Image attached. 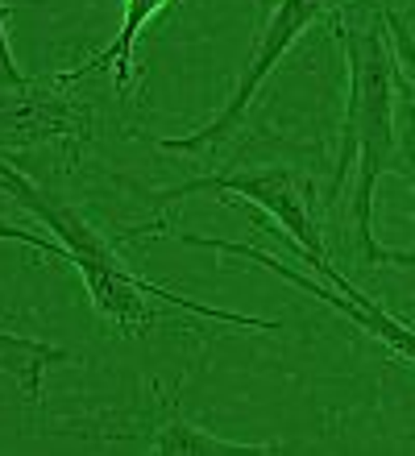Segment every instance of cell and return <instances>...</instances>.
<instances>
[{"instance_id": "obj_6", "label": "cell", "mask_w": 415, "mask_h": 456, "mask_svg": "<svg viewBox=\"0 0 415 456\" xmlns=\"http://www.w3.org/2000/svg\"><path fill=\"white\" fill-rule=\"evenodd\" d=\"M92 129L87 104L75 100V84L62 75L25 87H0V154L9 150H37V145H79Z\"/></svg>"}, {"instance_id": "obj_8", "label": "cell", "mask_w": 415, "mask_h": 456, "mask_svg": "<svg viewBox=\"0 0 415 456\" xmlns=\"http://www.w3.org/2000/svg\"><path fill=\"white\" fill-rule=\"evenodd\" d=\"M166 4H170V0H125L117 37H112L95 59H87L83 67H75V71H67L62 79H67V84H83L87 75H112L117 92H125L133 79V50H137V37H142V29L154 21Z\"/></svg>"}, {"instance_id": "obj_4", "label": "cell", "mask_w": 415, "mask_h": 456, "mask_svg": "<svg viewBox=\"0 0 415 456\" xmlns=\"http://www.w3.org/2000/svg\"><path fill=\"white\" fill-rule=\"evenodd\" d=\"M154 228H162L166 237H175L178 245H191V249H212V253H228V257H245V262H258L266 265L270 274H278L283 282H291V287L308 290L311 299H320L324 307H332L336 315H344L349 324H357L366 337H374L378 345H386L399 361H407L415 370V328L403 324V320H394L382 303H374L366 295V290H357L353 282L344 274H336L332 270V262L324 257V262H308L316 274L324 278V282H316L311 274H303V270H295V265L286 262V257H278V253H266V249H253V245H241V240H216V237H200V232H178V228H166V224H142V228H125L120 237H137V232H154Z\"/></svg>"}, {"instance_id": "obj_1", "label": "cell", "mask_w": 415, "mask_h": 456, "mask_svg": "<svg viewBox=\"0 0 415 456\" xmlns=\"http://www.w3.org/2000/svg\"><path fill=\"white\" fill-rule=\"evenodd\" d=\"M336 42L344 46L349 67V100L341 120V150L328 183V200H341L344 183H353L349 195V220L353 240L369 265H399V249H386L374 237V191L386 175L411 183V158L403 150V133L394 125V59L386 17L369 12L361 21H336Z\"/></svg>"}, {"instance_id": "obj_7", "label": "cell", "mask_w": 415, "mask_h": 456, "mask_svg": "<svg viewBox=\"0 0 415 456\" xmlns=\"http://www.w3.org/2000/svg\"><path fill=\"white\" fill-rule=\"evenodd\" d=\"M145 448L162 456H274L283 452V444H249V440H225L216 432H203L200 423H191L178 411V390L175 403H166V415L150 428Z\"/></svg>"}, {"instance_id": "obj_2", "label": "cell", "mask_w": 415, "mask_h": 456, "mask_svg": "<svg viewBox=\"0 0 415 456\" xmlns=\"http://www.w3.org/2000/svg\"><path fill=\"white\" fill-rule=\"evenodd\" d=\"M0 191L17 200L25 212H34L46 232H54L71 265L79 270L83 287H87V299L108 324H117L120 332H142L158 320L154 303H166V307H178V312H191L208 320V324H233V328H253V332H274V320H261V315H241V312H225V307H208V303H195V299H183L175 290L158 287L150 278L133 274L129 265L120 262L117 245L92 228L87 220L75 212L71 204H62L59 195H50L46 187H37L29 175L12 167L9 158L0 154Z\"/></svg>"}, {"instance_id": "obj_3", "label": "cell", "mask_w": 415, "mask_h": 456, "mask_svg": "<svg viewBox=\"0 0 415 456\" xmlns=\"http://www.w3.org/2000/svg\"><path fill=\"white\" fill-rule=\"evenodd\" d=\"M341 4L344 0H278L274 12L266 17V25H261L253 50H249L245 67H241V75H237V87H233V96L225 100V109L216 112L208 125L187 133V137H162L158 150H162V154H183V158H216L225 145H233L249 117V109H253V100H258L261 84H266L274 75V67L286 59V50L295 46L316 21L341 12Z\"/></svg>"}, {"instance_id": "obj_5", "label": "cell", "mask_w": 415, "mask_h": 456, "mask_svg": "<svg viewBox=\"0 0 415 456\" xmlns=\"http://www.w3.org/2000/svg\"><path fill=\"white\" fill-rule=\"evenodd\" d=\"M187 195H220L225 204L258 208V212H266L270 220L283 224V232L295 240L303 262H324L328 257L320 237V220H316L311 179H303L295 167H245V170H225V175H200V179H187L178 187L154 191L150 204L170 208L178 200H187Z\"/></svg>"}, {"instance_id": "obj_9", "label": "cell", "mask_w": 415, "mask_h": 456, "mask_svg": "<svg viewBox=\"0 0 415 456\" xmlns=\"http://www.w3.org/2000/svg\"><path fill=\"white\" fill-rule=\"evenodd\" d=\"M67 361H71L67 348L50 345V340L21 337V332H4V328H0V373L21 386V395H25L29 407H37L42 395H46V370L67 365Z\"/></svg>"}, {"instance_id": "obj_11", "label": "cell", "mask_w": 415, "mask_h": 456, "mask_svg": "<svg viewBox=\"0 0 415 456\" xmlns=\"http://www.w3.org/2000/svg\"><path fill=\"white\" fill-rule=\"evenodd\" d=\"M0 240H9V245H29V249H42L46 257H62V262H71V257H67V249H62L54 237H46V232H34V228L12 224V220H4V216H0Z\"/></svg>"}, {"instance_id": "obj_13", "label": "cell", "mask_w": 415, "mask_h": 456, "mask_svg": "<svg viewBox=\"0 0 415 456\" xmlns=\"http://www.w3.org/2000/svg\"><path fill=\"white\" fill-rule=\"evenodd\" d=\"M399 265H415V249H399Z\"/></svg>"}, {"instance_id": "obj_10", "label": "cell", "mask_w": 415, "mask_h": 456, "mask_svg": "<svg viewBox=\"0 0 415 456\" xmlns=\"http://www.w3.org/2000/svg\"><path fill=\"white\" fill-rule=\"evenodd\" d=\"M386 17V37H391V59H394V87L407 100V137L403 150L411 158V187H415V34L407 29V17L394 9H382Z\"/></svg>"}, {"instance_id": "obj_12", "label": "cell", "mask_w": 415, "mask_h": 456, "mask_svg": "<svg viewBox=\"0 0 415 456\" xmlns=\"http://www.w3.org/2000/svg\"><path fill=\"white\" fill-rule=\"evenodd\" d=\"M29 75L17 67L12 59V46H9V25H4V0H0V87H25Z\"/></svg>"}, {"instance_id": "obj_14", "label": "cell", "mask_w": 415, "mask_h": 456, "mask_svg": "<svg viewBox=\"0 0 415 456\" xmlns=\"http://www.w3.org/2000/svg\"><path fill=\"white\" fill-rule=\"evenodd\" d=\"M344 4H366V0H344Z\"/></svg>"}]
</instances>
